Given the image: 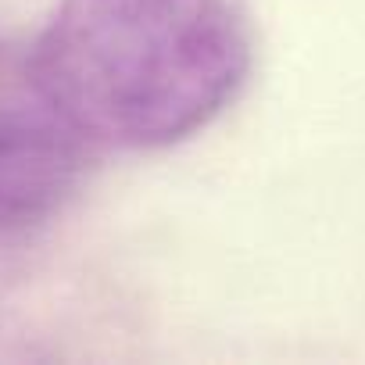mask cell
Listing matches in <instances>:
<instances>
[{
  "instance_id": "cell-1",
  "label": "cell",
  "mask_w": 365,
  "mask_h": 365,
  "mask_svg": "<svg viewBox=\"0 0 365 365\" xmlns=\"http://www.w3.org/2000/svg\"><path fill=\"white\" fill-rule=\"evenodd\" d=\"M36 54L97 147L158 150L233 104L251 33L230 0H61Z\"/></svg>"
},
{
  "instance_id": "cell-2",
  "label": "cell",
  "mask_w": 365,
  "mask_h": 365,
  "mask_svg": "<svg viewBox=\"0 0 365 365\" xmlns=\"http://www.w3.org/2000/svg\"><path fill=\"white\" fill-rule=\"evenodd\" d=\"M93 147L36 47L0 40V233L54 219L79 190Z\"/></svg>"
}]
</instances>
